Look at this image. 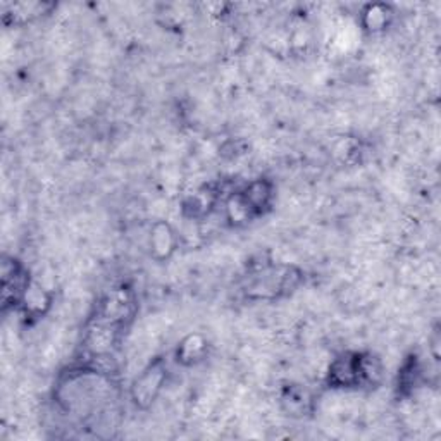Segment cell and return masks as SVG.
Segmentation results:
<instances>
[{
    "label": "cell",
    "instance_id": "1",
    "mask_svg": "<svg viewBox=\"0 0 441 441\" xmlns=\"http://www.w3.org/2000/svg\"><path fill=\"white\" fill-rule=\"evenodd\" d=\"M166 381V368L162 365V362H155L150 368L145 369L140 374V378L137 379L133 386V398L135 402L140 405H148L150 402H154V398L157 396L159 389L162 388Z\"/></svg>",
    "mask_w": 441,
    "mask_h": 441
},
{
    "label": "cell",
    "instance_id": "4",
    "mask_svg": "<svg viewBox=\"0 0 441 441\" xmlns=\"http://www.w3.org/2000/svg\"><path fill=\"white\" fill-rule=\"evenodd\" d=\"M203 352H205V340L200 335H192L183 340L178 350V357H181L183 362H195L200 361Z\"/></svg>",
    "mask_w": 441,
    "mask_h": 441
},
{
    "label": "cell",
    "instance_id": "2",
    "mask_svg": "<svg viewBox=\"0 0 441 441\" xmlns=\"http://www.w3.org/2000/svg\"><path fill=\"white\" fill-rule=\"evenodd\" d=\"M242 196L247 205H249V209L256 212V210L267 205V202L271 200V185L267 181H262V179L250 183L249 188L242 193Z\"/></svg>",
    "mask_w": 441,
    "mask_h": 441
},
{
    "label": "cell",
    "instance_id": "5",
    "mask_svg": "<svg viewBox=\"0 0 441 441\" xmlns=\"http://www.w3.org/2000/svg\"><path fill=\"white\" fill-rule=\"evenodd\" d=\"M389 11L385 5H369L368 11L364 12V25L365 28L371 30V32H378V30H383L388 23Z\"/></svg>",
    "mask_w": 441,
    "mask_h": 441
},
{
    "label": "cell",
    "instance_id": "3",
    "mask_svg": "<svg viewBox=\"0 0 441 441\" xmlns=\"http://www.w3.org/2000/svg\"><path fill=\"white\" fill-rule=\"evenodd\" d=\"M172 243H174V236L169 229L168 225H157L152 233V247L154 252L157 253L161 259L168 257L172 252Z\"/></svg>",
    "mask_w": 441,
    "mask_h": 441
}]
</instances>
